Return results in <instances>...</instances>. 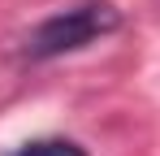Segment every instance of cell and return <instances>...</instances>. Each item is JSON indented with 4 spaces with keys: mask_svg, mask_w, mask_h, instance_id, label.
Returning <instances> with one entry per match:
<instances>
[{
    "mask_svg": "<svg viewBox=\"0 0 160 156\" xmlns=\"http://www.w3.org/2000/svg\"><path fill=\"white\" fill-rule=\"evenodd\" d=\"M121 26V13L117 4L108 0H82V4H69L52 18L35 26L26 35V56L30 61H52V56H65V52H78L95 39H104Z\"/></svg>",
    "mask_w": 160,
    "mask_h": 156,
    "instance_id": "obj_1",
    "label": "cell"
},
{
    "mask_svg": "<svg viewBox=\"0 0 160 156\" xmlns=\"http://www.w3.org/2000/svg\"><path fill=\"white\" fill-rule=\"evenodd\" d=\"M9 156H87L74 139H30L22 148H13Z\"/></svg>",
    "mask_w": 160,
    "mask_h": 156,
    "instance_id": "obj_2",
    "label": "cell"
}]
</instances>
